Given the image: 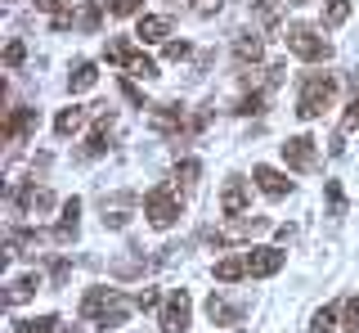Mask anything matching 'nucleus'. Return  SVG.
I'll list each match as a JSON object with an SVG mask.
<instances>
[{
	"instance_id": "20e7f679",
	"label": "nucleus",
	"mask_w": 359,
	"mask_h": 333,
	"mask_svg": "<svg viewBox=\"0 0 359 333\" xmlns=\"http://www.w3.org/2000/svg\"><path fill=\"white\" fill-rule=\"evenodd\" d=\"M283 41H287V50L297 54V59H306V63H323V59H332V46L319 37V27H310V23H292Z\"/></svg>"
},
{
	"instance_id": "39448f33",
	"label": "nucleus",
	"mask_w": 359,
	"mask_h": 333,
	"mask_svg": "<svg viewBox=\"0 0 359 333\" xmlns=\"http://www.w3.org/2000/svg\"><path fill=\"white\" fill-rule=\"evenodd\" d=\"M269 230V221L265 216H256V212H243V216H233L224 230H207V243H216V248H224V243H238V239H252V235H265Z\"/></svg>"
},
{
	"instance_id": "a211bd4d",
	"label": "nucleus",
	"mask_w": 359,
	"mask_h": 333,
	"mask_svg": "<svg viewBox=\"0 0 359 333\" xmlns=\"http://www.w3.org/2000/svg\"><path fill=\"white\" fill-rule=\"evenodd\" d=\"M135 37L149 41V46H153V41H166V37H171V18H162V14H144V18H140V32H135Z\"/></svg>"
},
{
	"instance_id": "393cba45",
	"label": "nucleus",
	"mask_w": 359,
	"mask_h": 333,
	"mask_svg": "<svg viewBox=\"0 0 359 333\" xmlns=\"http://www.w3.org/2000/svg\"><path fill=\"white\" fill-rule=\"evenodd\" d=\"M14 333H59L54 315H32V320H14Z\"/></svg>"
},
{
	"instance_id": "a878e982",
	"label": "nucleus",
	"mask_w": 359,
	"mask_h": 333,
	"mask_svg": "<svg viewBox=\"0 0 359 333\" xmlns=\"http://www.w3.org/2000/svg\"><path fill=\"white\" fill-rule=\"evenodd\" d=\"M99 18H104V5H99V0H86V5L76 9V27L81 32H99Z\"/></svg>"
},
{
	"instance_id": "c03bdc74",
	"label": "nucleus",
	"mask_w": 359,
	"mask_h": 333,
	"mask_svg": "<svg viewBox=\"0 0 359 333\" xmlns=\"http://www.w3.org/2000/svg\"><path fill=\"white\" fill-rule=\"evenodd\" d=\"M233 333H247V329H233Z\"/></svg>"
},
{
	"instance_id": "c9c22d12",
	"label": "nucleus",
	"mask_w": 359,
	"mask_h": 333,
	"mask_svg": "<svg viewBox=\"0 0 359 333\" xmlns=\"http://www.w3.org/2000/svg\"><path fill=\"white\" fill-rule=\"evenodd\" d=\"M22 59H27V46H22V41H9V46H5V63H9V68H18Z\"/></svg>"
},
{
	"instance_id": "2f4dec72",
	"label": "nucleus",
	"mask_w": 359,
	"mask_h": 333,
	"mask_svg": "<svg viewBox=\"0 0 359 333\" xmlns=\"http://www.w3.org/2000/svg\"><path fill=\"white\" fill-rule=\"evenodd\" d=\"M337 329V311L332 306H319L314 311V320H310V333H332Z\"/></svg>"
},
{
	"instance_id": "f704fd0d",
	"label": "nucleus",
	"mask_w": 359,
	"mask_h": 333,
	"mask_svg": "<svg viewBox=\"0 0 359 333\" xmlns=\"http://www.w3.org/2000/svg\"><path fill=\"white\" fill-rule=\"evenodd\" d=\"M166 59H171V63H180V59H189V54H194V46H189V41H166Z\"/></svg>"
},
{
	"instance_id": "dca6fc26",
	"label": "nucleus",
	"mask_w": 359,
	"mask_h": 333,
	"mask_svg": "<svg viewBox=\"0 0 359 333\" xmlns=\"http://www.w3.org/2000/svg\"><path fill=\"white\" fill-rule=\"evenodd\" d=\"M108 104H99V122H95V131H90V140H86V153L95 158V153H108V140H112V113H104Z\"/></svg>"
},
{
	"instance_id": "2eb2a0df",
	"label": "nucleus",
	"mask_w": 359,
	"mask_h": 333,
	"mask_svg": "<svg viewBox=\"0 0 359 333\" xmlns=\"http://www.w3.org/2000/svg\"><path fill=\"white\" fill-rule=\"evenodd\" d=\"M130 203H135L130 194H117L112 203L104 198V216H99V221H104V230H126L130 226Z\"/></svg>"
},
{
	"instance_id": "72a5a7b5",
	"label": "nucleus",
	"mask_w": 359,
	"mask_h": 333,
	"mask_svg": "<svg viewBox=\"0 0 359 333\" xmlns=\"http://www.w3.org/2000/svg\"><path fill=\"white\" fill-rule=\"evenodd\" d=\"M261 108H265V95H261V91H252V95H243V99H238V108H233V113L252 117V113H261Z\"/></svg>"
},
{
	"instance_id": "5701e85b",
	"label": "nucleus",
	"mask_w": 359,
	"mask_h": 333,
	"mask_svg": "<svg viewBox=\"0 0 359 333\" xmlns=\"http://www.w3.org/2000/svg\"><path fill=\"white\" fill-rule=\"evenodd\" d=\"M216 280H220V284L247 280V252H238V257H224V261H216Z\"/></svg>"
},
{
	"instance_id": "f8f14e48",
	"label": "nucleus",
	"mask_w": 359,
	"mask_h": 333,
	"mask_svg": "<svg viewBox=\"0 0 359 333\" xmlns=\"http://www.w3.org/2000/svg\"><path fill=\"white\" fill-rule=\"evenodd\" d=\"M41 126V113L36 108H9V117H5V140H22L27 131H36Z\"/></svg>"
},
{
	"instance_id": "6ab92c4d",
	"label": "nucleus",
	"mask_w": 359,
	"mask_h": 333,
	"mask_svg": "<svg viewBox=\"0 0 359 333\" xmlns=\"http://www.w3.org/2000/svg\"><path fill=\"white\" fill-rule=\"evenodd\" d=\"M95 81H99V68H95V63H90V59H81V63H76L72 72H67V91H72V95L90 91V86H95Z\"/></svg>"
},
{
	"instance_id": "4be33fe9",
	"label": "nucleus",
	"mask_w": 359,
	"mask_h": 333,
	"mask_svg": "<svg viewBox=\"0 0 359 333\" xmlns=\"http://www.w3.org/2000/svg\"><path fill=\"white\" fill-rule=\"evenodd\" d=\"M153 126L157 131H180V126H184V108H180V104H157L153 108Z\"/></svg>"
},
{
	"instance_id": "bb28decb",
	"label": "nucleus",
	"mask_w": 359,
	"mask_h": 333,
	"mask_svg": "<svg viewBox=\"0 0 359 333\" xmlns=\"http://www.w3.org/2000/svg\"><path fill=\"white\" fill-rule=\"evenodd\" d=\"M346 18H351V0H328V5H323V27H341Z\"/></svg>"
},
{
	"instance_id": "4c0bfd02",
	"label": "nucleus",
	"mask_w": 359,
	"mask_h": 333,
	"mask_svg": "<svg viewBox=\"0 0 359 333\" xmlns=\"http://www.w3.org/2000/svg\"><path fill=\"white\" fill-rule=\"evenodd\" d=\"M50 275H54V284H63L67 275H72V266H67V257H59V261H54V266H50Z\"/></svg>"
},
{
	"instance_id": "a19ab883",
	"label": "nucleus",
	"mask_w": 359,
	"mask_h": 333,
	"mask_svg": "<svg viewBox=\"0 0 359 333\" xmlns=\"http://www.w3.org/2000/svg\"><path fill=\"white\" fill-rule=\"evenodd\" d=\"M36 9H45V14H63V0H36Z\"/></svg>"
},
{
	"instance_id": "1a4fd4ad",
	"label": "nucleus",
	"mask_w": 359,
	"mask_h": 333,
	"mask_svg": "<svg viewBox=\"0 0 359 333\" xmlns=\"http://www.w3.org/2000/svg\"><path fill=\"white\" fill-rule=\"evenodd\" d=\"M283 261H287V252H278V248H252L247 252V275L252 280H269V275L283 270Z\"/></svg>"
},
{
	"instance_id": "6e6552de",
	"label": "nucleus",
	"mask_w": 359,
	"mask_h": 333,
	"mask_svg": "<svg viewBox=\"0 0 359 333\" xmlns=\"http://www.w3.org/2000/svg\"><path fill=\"white\" fill-rule=\"evenodd\" d=\"M283 162L292 166V171H314V166H319L314 140H310V136H292V140L283 144Z\"/></svg>"
},
{
	"instance_id": "473e14b6",
	"label": "nucleus",
	"mask_w": 359,
	"mask_h": 333,
	"mask_svg": "<svg viewBox=\"0 0 359 333\" xmlns=\"http://www.w3.org/2000/svg\"><path fill=\"white\" fill-rule=\"evenodd\" d=\"M140 5L144 0H104V9L112 18H130V14H140Z\"/></svg>"
},
{
	"instance_id": "7c9ffc66",
	"label": "nucleus",
	"mask_w": 359,
	"mask_h": 333,
	"mask_svg": "<svg viewBox=\"0 0 359 333\" xmlns=\"http://www.w3.org/2000/svg\"><path fill=\"white\" fill-rule=\"evenodd\" d=\"M323 198H328V216H341L346 212V194L337 181H323Z\"/></svg>"
},
{
	"instance_id": "37998d69",
	"label": "nucleus",
	"mask_w": 359,
	"mask_h": 333,
	"mask_svg": "<svg viewBox=\"0 0 359 333\" xmlns=\"http://www.w3.org/2000/svg\"><path fill=\"white\" fill-rule=\"evenodd\" d=\"M292 5H310V0H292Z\"/></svg>"
},
{
	"instance_id": "c756f323",
	"label": "nucleus",
	"mask_w": 359,
	"mask_h": 333,
	"mask_svg": "<svg viewBox=\"0 0 359 333\" xmlns=\"http://www.w3.org/2000/svg\"><path fill=\"white\" fill-rule=\"evenodd\" d=\"M341 329L346 333H359V293H351L341 302Z\"/></svg>"
},
{
	"instance_id": "412c9836",
	"label": "nucleus",
	"mask_w": 359,
	"mask_h": 333,
	"mask_svg": "<svg viewBox=\"0 0 359 333\" xmlns=\"http://www.w3.org/2000/svg\"><path fill=\"white\" fill-rule=\"evenodd\" d=\"M261 54H265V46H261V37H252V32H243V37L233 41V59L238 63H261Z\"/></svg>"
},
{
	"instance_id": "b1692460",
	"label": "nucleus",
	"mask_w": 359,
	"mask_h": 333,
	"mask_svg": "<svg viewBox=\"0 0 359 333\" xmlns=\"http://www.w3.org/2000/svg\"><path fill=\"white\" fill-rule=\"evenodd\" d=\"M81 122H86V108H63V113L54 117V131H59V140H67L72 131H81Z\"/></svg>"
},
{
	"instance_id": "cd10ccee",
	"label": "nucleus",
	"mask_w": 359,
	"mask_h": 333,
	"mask_svg": "<svg viewBox=\"0 0 359 333\" xmlns=\"http://www.w3.org/2000/svg\"><path fill=\"white\" fill-rule=\"evenodd\" d=\"M198 176H202V166H198L194 158H184V162L175 166V190H184V194H189V190L198 185Z\"/></svg>"
},
{
	"instance_id": "e433bc0d",
	"label": "nucleus",
	"mask_w": 359,
	"mask_h": 333,
	"mask_svg": "<svg viewBox=\"0 0 359 333\" xmlns=\"http://www.w3.org/2000/svg\"><path fill=\"white\" fill-rule=\"evenodd\" d=\"M157 302H162V297H157L153 288H144V293L135 297V306H140V311H157Z\"/></svg>"
},
{
	"instance_id": "423d86ee",
	"label": "nucleus",
	"mask_w": 359,
	"mask_h": 333,
	"mask_svg": "<svg viewBox=\"0 0 359 333\" xmlns=\"http://www.w3.org/2000/svg\"><path fill=\"white\" fill-rule=\"evenodd\" d=\"M104 59L121 63V68H126L130 77H144V81H153V77H157V63L149 59V54L130 50V41H108V46H104Z\"/></svg>"
},
{
	"instance_id": "ddd939ff",
	"label": "nucleus",
	"mask_w": 359,
	"mask_h": 333,
	"mask_svg": "<svg viewBox=\"0 0 359 333\" xmlns=\"http://www.w3.org/2000/svg\"><path fill=\"white\" fill-rule=\"evenodd\" d=\"M76 230H81V198H67L63 203V221L54 226V243H72L76 239Z\"/></svg>"
},
{
	"instance_id": "7ed1b4c3",
	"label": "nucleus",
	"mask_w": 359,
	"mask_h": 333,
	"mask_svg": "<svg viewBox=\"0 0 359 333\" xmlns=\"http://www.w3.org/2000/svg\"><path fill=\"white\" fill-rule=\"evenodd\" d=\"M144 216H149V226H157V230H171L175 216H180V190L175 185H153V190L144 194Z\"/></svg>"
},
{
	"instance_id": "f257e3e1",
	"label": "nucleus",
	"mask_w": 359,
	"mask_h": 333,
	"mask_svg": "<svg viewBox=\"0 0 359 333\" xmlns=\"http://www.w3.org/2000/svg\"><path fill=\"white\" fill-rule=\"evenodd\" d=\"M130 297H121L117 288H90V293L81 297V320H90V325L99 329H121L130 315Z\"/></svg>"
},
{
	"instance_id": "9b49d317",
	"label": "nucleus",
	"mask_w": 359,
	"mask_h": 333,
	"mask_svg": "<svg viewBox=\"0 0 359 333\" xmlns=\"http://www.w3.org/2000/svg\"><path fill=\"white\" fill-rule=\"evenodd\" d=\"M252 181L256 185H261V194H269V198H287L292 194V181H287V176L283 171H274V166H252Z\"/></svg>"
},
{
	"instance_id": "f03ea898",
	"label": "nucleus",
	"mask_w": 359,
	"mask_h": 333,
	"mask_svg": "<svg viewBox=\"0 0 359 333\" xmlns=\"http://www.w3.org/2000/svg\"><path fill=\"white\" fill-rule=\"evenodd\" d=\"M337 99V81L332 72H310L306 81H301V95H297V117L301 122H314L319 113H328Z\"/></svg>"
},
{
	"instance_id": "f3484780",
	"label": "nucleus",
	"mask_w": 359,
	"mask_h": 333,
	"mask_svg": "<svg viewBox=\"0 0 359 333\" xmlns=\"http://www.w3.org/2000/svg\"><path fill=\"white\" fill-rule=\"evenodd\" d=\"M14 198H18V207L22 212H50V190H36V185H22V190H14Z\"/></svg>"
},
{
	"instance_id": "aec40b11",
	"label": "nucleus",
	"mask_w": 359,
	"mask_h": 333,
	"mask_svg": "<svg viewBox=\"0 0 359 333\" xmlns=\"http://www.w3.org/2000/svg\"><path fill=\"white\" fill-rule=\"evenodd\" d=\"M32 293H41V275H18V280L9 284V293H5V306H18V302H27Z\"/></svg>"
},
{
	"instance_id": "4468645a",
	"label": "nucleus",
	"mask_w": 359,
	"mask_h": 333,
	"mask_svg": "<svg viewBox=\"0 0 359 333\" xmlns=\"http://www.w3.org/2000/svg\"><path fill=\"white\" fill-rule=\"evenodd\" d=\"M207 320H211V325H238V320H243V306L229 302L224 293H211L207 297Z\"/></svg>"
},
{
	"instance_id": "58836bf2",
	"label": "nucleus",
	"mask_w": 359,
	"mask_h": 333,
	"mask_svg": "<svg viewBox=\"0 0 359 333\" xmlns=\"http://www.w3.org/2000/svg\"><path fill=\"white\" fill-rule=\"evenodd\" d=\"M121 95H126V99H130V104H135V108H149V104H144V95H140V91H135V86H130V81H121Z\"/></svg>"
},
{
	"instance_id": "79ce46f5",
	"label": "nucleus",
	"mask_w": 359,
	"mask_h": 333,
	"mask_svg": "<svg viewBox=\"0 0 359 333\" xmlns=\"http://www.w3.org/2000/svg\"><path fill=\"white\" fill-rule=\"evenodd\" d=\"M59 333H81V325H59Z\"/></svg>"
},
{
	"instance_id": "ea45409f",
	"label": "nucleus",
	"mask_w": 359,
	"mask_h": 333,
	"mask_svg": "<svg viewBox=\"0 0 359 333\" xmlns=\"http://www.w3.org/2000/svg\"><path fill=\"white\" fill-rule=\"evenodd\" d=\"M220 5H224V0H194V9H198V14H216Z\"/></svg>"
},
{
	"instance_id": "0eeeda50",
	"label": "nucleus",
	"mask_w": 359,
	"mask_h": 333,
	"mask_svg": "<svg viewBox=\"0 0 359 333\" xmlns=\"http://www.w3.org/2000/svg\"><path fill=\"white\" fill-rule=\"evenodd\" d=\"M189 315H194V302H189L184 288H175V293H166L162 302V333H189Z\"/></svg>"
},
{
	"instance_id": "c85d7f7f",
	"label": "nucleus",
	"mask_w": 359,
	"mask_h": 333,
	"mask_svg": "<svg viewBox=\"0 0 359 333\" xmlns=\"http://www.w3.org/2000/svg\"><path fill=\"white\" fill-rule=\"evenodd\" d=\"M287 0H252V9H256V18H261L265 27H278V9H283Z\"/></svg>"
},
{
	"instance_id": "9d476101",
	"label": "nucleus",
	"mask_w": 359,
	"mask_h": 333,
	"mask_svg": "<svg viewBox=\"0 0 359 333\" xmlns=\"http://www.w3.org/2000/svg\"><path fill=\"white\" fill-rule=\"evenodd\" d=\"M247 207H252V190H247V181L233 176V181L224 185V194H220V212L224 216H243Z\"/></svg>"
}]
</instances>
